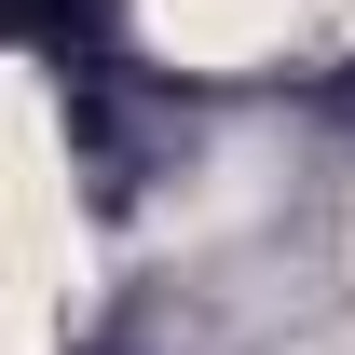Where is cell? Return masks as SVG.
Returning <instances> with one entry per match:
<instances>
[{"label":"cell","mask_w":355,"mask_h":355,"mask_svg":"<svg viewBox=\"0 0 355 355\" xmlns=\"http://www.w3.org/2000/svg\"><path fill=\"white\" fill-rule=\"evenodd\" d=\"M301 28V0H150V42L191 55V69H232V55H260Z\"/></svg>","instance_id":"cell-1"}]
</instances>
